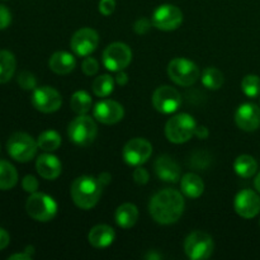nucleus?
Listing matches in <instances>:
<instances>
[{"label":"nucleus","mask_w":260,"mask_h":260,"mask_svg":"<svg viewBox=\"0 0 260 260\" xmlns=\"http://www.w3.org/2000/svg\"><path fill=\"white\" fill-rule=\"evenodd\" d=\"M38 144L32 136L24 132H15L7 142L8 154L19 162H28L37 154Z\"/></svg>","instance_id":"5"},{"label":"nucleus","mask_w":260,"mask_h":260,"mask_svg":"<svg viewBox=\"0 0 260 260\" xmlns=\"http://www.w3.org/2000/svg\"><path fill=\"white\" fill-rule=\"evenodd\" d=\"M48 66L51 70L58 75H68L75 69L76 60L71 53L65 52V51H58L55 52L50 57Z\"/></svg>","instance_id":"21"},{"label":"nucleus","mask_w":260,"mask_h":260,"mask_svg":"<svg viewBox=\"0 0 260 260\" xmlns=\"http://www.w3.org/2000/svg\"><path fill=\"white\" fill-rule=\"evenodd\" d=\"M132 60V51L126 43L114 42L103 52V65L107 70L118 73L126 69Z\"/></svg>","instance_id":"8"},{"label":"nucleus","mask_w":260,"mask_h":260,"mask_svg":"<svg viewBox=\"0 0 260 260\" xmlns=\"http://www.w3.org/2000/svg\"><path fill=\"white\" fill-rule=\"evenodd\" d=\"M151 154L152 145L147 140L140 139V137L129 140L124 145L123 151H122L124 161L131 167H140V165L145 164L150 159Z\"/></svg>","instance_id":"11"},{"label":"nucleus","mask_w":260,"mask_h":260,"mask_svg":"<svg viewBox=\"0 0 260 260\" xmlns=\"http://www.w3.org/2000/svg\"><path fill=\"white\" fill-rule=\"evenodd\" d=\"M116 9V0H101L99 2V12L108 17Z\"/></svg>","instance_id":"37"},{"label":"nucleus","mask_w":260,"mask_h":260,"mask_svg":"<svg viewBox=\"0 0 260 260\" xmlns=\"http://www.w3.org/2000/svg\"><path fill=\"white\" fill-rule=\"evenodd\" d=\"M183 13L178 7L172 4L160 5L152 14L151 23L160 30H174L182 24Z\"/></svg>","instance_id":"10"},{"label":"nucleus","mask_w":260,"mask_h":260,"mask_svg":"<svg viewBox=\"0 0 260 260\" xmlns=\"http://www.w3.org/2000/svg\"><path fill=\"white\" fill-rule=\"evenodd\" d=\"M254 187H255V189L258 190V193H260V173L256 175L255 179H254Z\"/></svg>","instance_id":"44"},{"label":"nucleus","mask_w":260,"mask_h":260,"mask_svg":"<svg viewBox=\"0 0 260 260\" xmlns=\"http://www.w3.org/2000/svg\"><path fill=\"white\" fill-rule=\"evenodd\" d=\"M17 182V169L7 160H0V190L12 189Z\"/></svg>","instance_id":"26"},{"label":"nucleus","mask_w":260,"mask_h":260,"mask_svg":"<svg viewBox=\"0 0 260 260\" xmlns=\"http://www.w3.org/2000/svg\"><path fill=\"white\" fill-rule=\"evenodd\" d=\"M180 104H182V96L179 91L169 85L159 86L152 94V106L160 113H174L178 111Z\"/></svg>","instance_id":"12"},{"label":"nucleus","mask_w":260,"mask_h":260,"mask_svg":"<svg viewBox=\"0 0 260 260\" xmlns=\"http://www.w3.org/2000/svg\"><path fill=\"white\" fill-rule=\"evenodd\" d=\"M116 239V233L108 225H96L89 231L88 240L91 246L96 249H104L111 245Z\"/></svg>","instance_id":"20"},{"label":"nucleus","mask_w":260,"mask_h":260,"mask_svg":"<svg viewBox=\"0 0 260 260\" xmlns=\"http://www.w3.org/2000/svg\"><path fill=\"white\" fill-rule=\"evenodd\" d=\"M196 127L197 123L190 114H177L165 124V136L173 144H184L194 136Z\"/></svg>","instance_id":"4"},{"label":"nucleus","mask_w":260,"mask_h":260,"mask_svg":"<svg viewBox=\"0 0 260 260\" xmlns=\"http://www.w3.org/2000/svg\"><path fill=\"white\" fill-rule=\"evenodd\" d=\"M139 220V210L132 203H123L116 211V222L122 229H131Z\"/></svg>","instance_id":"23"},{"label":"nucleus","mask_w":260,"mask_h":260,"mask_svg":"<svg viewBox=\"0 0 260 260\" xmlns=\"http://www.w3.org/2000/svg\"><path fill=\"white\" fill-rule=\"evenodd\" d=\"M102 188L103 185L99 183V180L94 177H84L76 178L71 185V198L74 203L81 210H91L95 207L99 198L102 196Z\"/></svg>","instance_id":"2"},{"label":"nucleus","mask_w":260,"mask_h":260,"mask_svg":"<svg viewBox=\"0 0 260 260\" xmlns=\"http://www.w3.org/2000/svg\"><path fill=\"white\" fill-rule=\"evenodd\" d=\"M17 68V60L10 51H0V84L8 83L13 78Z\"/></svg>","instance_id":"24"},{"label":"nucleus","mask_w":260,"mask_h":260,"mask_svg":"<svg viewBox=\"0 0 260 260\" xmlns=\"http://www.w3.org/2000/svg\"><path fill=\"white\" fill-rule=\"evenodd\" d=\"M151 24L152 23H150L147 19L141 18V19L137 20L136 24H135V30H136V33H139V35H145V33L150 29Z\"/></svg>","instance_id":"38"},{"label":"nucleus","mask_w":260,"mask_h":260,"mask_svg":"<svg viewBox=\"0 0 260 260\" xmlns=\"http://www.w3.org/2000/svg\"><path fill=\"white\" fill-rule=\"evenodd\" d=\"M98 180H99V183L103 185V187H106V185H108L109 183H111L112 177L109 173H101V175L98 177Z\"/></svg>","instance_id":"42"},{"label":"nucleus","mask_w":260,"mask_h":260,"mask_svg":"<svg viewBox=\"0 0 260 260\" xmlns=\"http://www.w3.org/2000/svg\"><path fill=\"white\" fill-rule=\"evenodd\" d=\"M98 127L93 118L81 114L70 122L68 128L69 139L79 146H88L95 140Z\"/></svg>","instance_id":"7"},{"label":"nucleus","mask_w":260,"mask_h":260,"mask_svg":"<svg viewBox=\"0 0 260 260\" xmlns=\"http://www.w3.org/2000/svg\"><path fill=\"white\" fill-rule=\"evenodd\" d=\"M12 23V13L5 5L0 4V30L8 28Z\"/></svg>","instance_id":"35"},{"label":"nucleus","mask_w":260,"mask_h":260,"mask_svg":"<svg viewBox=\"0 0 260 260\" xmlns=\"http://www.w3.org/2000/svg\"><path fill=\"white\" fill-rule=\"evenodd\" d=\"M32 104L37 111L42 113H53L60 109L62 98L56 89L51 86H40L33 91Z\"/></svg>","instance_id":"13"},{"label":"nucleus","mask_w":260,"mask_h":260,"mask_svg":"<svg viewBox=\"0 0 260 260\" xmlns=\"http://www.w3.org/2000/svg\"><path fill=\"white\" fill-rule=\"evenodd\" d=\"M38 149L43 150V151H55L60 147L61 145V136L53 129H47V131L42 132L37 139Z\"/></svg>","instance_id":"27"},{"label":"nucleus","mask_w":260,"mask_h":260,"mask_svg":"<svg viewBox=\"0 0 260 260\" xmlns=\"http://www.w3.org/2000/svg\"><path fill=\"white\" fill-rule=\"evenodd\" d=\"M99 45V35L91 28H81L71 37L70 47L76 56L86 57L96 50Z\"/></svg>","instance_id":"14"},{"label":"nucleus","mask_w":260,"mask_h":260,"mask_svg":"<svg viewBox=\"0 0 260 260\" xmlns=\"http://www.w3.org/2000/svg\"><path fill=\"white\" fill-rule=\"evenodd\" d=\"M114 84H116V80L111 75L104 74V75L98 76L93 81V93L99 98H106L113 91Z\"/></svg>","instance_id":"29"},{"label":"nucleus","mask_w":260,"mask_h":260,"mask_svg":"<svg viewBox=\"0 0 260 260\" xmlns=\"http://www.w3.org/2000/svg\"><path fill=\"white\" fill-rule=\"evenodd\" d=\"M208 135H210V132H208V128L205 126H197L194 129V136L198 137L200 140H206L208 137Z\"/></svg>","instance_id":"40"},{"label":"nucleus","mask_w":260,"mask_h":260,"mask_svg":"<svg viewBox=\"0 0 260 260\" xmlns=\"http://www.w3.org/2000/svg\"><path fill=\"white\" fill-rule=\"evenodd\" d=\"M9 241H10L9 234L7 233V230L0 228V250L7 248V246L9 245Z\"/></svg>","instance_id":"39"},{"label":"nucleus","mask_w":260,"mask_h":260,"mask_svg":"<svg viewBox=\"0 0 260 260\" xmlns=\"http://www.w3.org/2000/svg\"><path fill=\"white\" fill-rule=\"evenodd\" d=\"M61 169H62V165L55 155L42 154L38 156L36 161V170L43 179L55 180L61 174Z\"/></svg>","instance_id":"19"},{"label":"nucleus","mask_w":260,"mask_h":260,"mask_svg":"<svg viewBox=\"0 0 260 260\" xmlns=\"http://www.w3.org/2000/svg\"><path fill=\"white\" fill-rule=\"evenodd\" d=\"M235 122L243 131H255L260 127V108L254 103L241 104L235 113Z\"/></svg>","instance_id":"17"},{"label":"nucleus","mask_w":260,"mask_h":260,"mask_svg":"<svg viewBox=\"0 0 260 260\" xmlns=\"http://www.w3.org/2000/svg\"><path fill=\"white\" fill-rule=\"evenodd\" d=\"M0 150H2V146H0Z\"/></svg>","instance_id":"46"},{"label":"nucleus","mask_w":260,"mask_h":260,"mask_svg":"<svg viewBox=\"0 0 260 260\" xmlns=\"http://www.w3.org/2000/svg\"><path fill=\"white\" fill-rule=\"evenodd\" d=\"M180 189L185 197L194 200V198L202 196L203 190H205V183L197 174L188 173L180 178Z\"/></svg>","instance_id":"22"},{"label":"nucleus","mask_w":260,"mask_h":260,"mask_svg":"<svg viewBox=\"0 0 260 260\" xmlns=\"http://www.w3.org/2000/svg\"><path fill=\"white\" fill-rule=\"evenodd\" d=\"M184 251L192 260L208 259L213 253V240L203 231H194L184 241Z\"/></svg>","instance_id":"9"},{"label":"nucleus","mask_w":260,"mask_h":260,"mask_svg":"<svg viewBox=\"0 0 260 260\" xmlns=\"http://www.w3.org/2000/svg\"><path fill=\"white\" fill-rule=\"evenodd\" d=\"M114 80H116V83L118 84V85L124 86L127 83H128V76H127V74L123 73V70H122V71H118V74H117Z\"/></svg>","instance_id":"41"},{"label":"nucleus","mask_w":260,"mask_h":260,"mask_svg":"<svg viewBox=\"0 0 260 260\" xmlns=\"http://www.w3.org/2000/svg\"><path fill=\"white\" fill-rule=\"evenodd\" d=\"M134 180L139 185L146 184L149 182V172L146 169H144V168H141V165L136 167V169L134 172Z\"/></svg>","instance_id":"36"},{"label":"nucleus","mask_w":260,"mask_h":260,"mask_svg":"<svg viewBox=\"0 0 260 260\" xmlns=\"http://www.w3.org/2000/svg\"><path fill=\"white\" fill-rule=\"evenodd\" d=\"M241 90L249 98H256L260 94V78L258 75H246L241 81Z\"/></svg>","instance_id":"31"},{"label":"nucleus","mask_w":260,"mask_h":260,"mask_svg":"<svg viewBox=\"0 0 260 260\" xmlns=\"http://www.w3.org/2000/svg\"><path fill=\"white\" fill-rule=\"evenodd\" d=\"M91 103H93V102H91L90 95L84 90L75 91V93L73 94V96H71L70 101L71 108H73V111L75 112V113H78L79 116L88 113L91 108Z\"/></svg>","instance_id":"28"},{"label":"nucleus","mask_w":260,"mask_h":260,"mask_svg":"<svg viewBox=\"0 0 260 260\" xmlns=\"http://www.w3.org/2000/svg\"><path fill=\"white\" fill-rule=\"evenodd\" d=\"M25 253L28 254V255H30L32 256V254L35 253V249H33V246H27V248H25Z\"/></svg>","instance_id":"45"},{"label":"nucleus","mask_w":260,"mask_h":260,"mask_svg":"<svg viewBox=\"0 0 260 260\" xmlns=\"http://www.w3.org/2000/svg\"><path fill=\"white\" fill-rule=\"evenodd\" d=\"M93 116L96 121L103 124H116L123 118L124 109L118 102L103 99L95 104Z\"/></svg>","instance_id":"15"},{"label":"nucleus","mask_w":260,"mask_h":260,"mask_svg":"<svg viewBox=\"0 0 260 260\" xmlns=\"http://www.w3.org/2000/svg\"><path fill=\"white\" fill-rule=\"evenodd\" d=\"M234 170L241 178H251L258 170V162L250 155H240L234 161Z\"/></svg>","instance_id":"25"},{"label":"nucleus","mask_w":260,"mask_h":260,"mask_svg":"<svg viewBox=\"0 0 260 260\" xmlns=\"http://www.w3.org/2000/svg\"><path fill=\"white\" fill-rule=\"evenodd\" d=\"M18 84L24 90H33L37 86V80H36V76L32 73H29V71H22L19 74V76H18Z\"/></svg>","instance_id":"32"},{"label":"nucleus","mask_w":260,"mask_h":260,"mask_svg":"<svg viewBox=\"0 0 260 260\" xmlns=\"http://www.w3.org/2000/svg\"><path fill=\"white\" fill-rule=\"evenodd\" d=\"M155 173L162 182L177 183L180 179V168L174 160L168 155H161L154 164Z\"/></svg>","instance_id":"18"},{"label":"nucleus","mask_w":260,"mask_h":260,"mask_svg":"<svg viewBox=\"0 0 260 260\" xmlns=\"http://www.w3.org/2000/svg\"><path fill=\"white\" fill-rule=\"evenodd\" d=\"M25 211L33 220L40 222H48L57 215V203L51 196L35 192L25 202Z\"/></svg>","instance_id":"3"},{"label":"nucleus","mask_w":260,"mask_h":260,"mask_svg":"<svg viewBox=\"0 0 260 260\" xmlns=\"http://www.w3.org/2000/svg\"><path fill=\"white\" fill-rule=\"evenodd\" d=\"M30 258H32V256L28 255V254L24 251V253L13 254V255L9 256V260H18V259H20V260H30Z\"/></svg>","instance_id":"43"},{"label":"nucleus","mask_w":260,"mask_h":260,"mask_svg":"<svg viewBox=\"0 0 260 260\" xmlns=\"http://www.w3.org/2000/svg\"><path fill=\"white\" fill-rule=\"evenodd\" d=\"M236 213L243 218H254L260 212V197L251 189H244L236 194L234 201Z\"/></svg>","instance_id":"16"},{"label":"nucleus","mask_w":260,"mask_h":260,"mask_svg":"<svg viewBox=\"0 0 260 260\" xmlns=\"http://www.w3.org/2000/svg\"><path fill=\"white\" fill-rule=\"evenodd\" d=\"M184 198L175 189L157 192L150 200L149 211L151 217L160 225H172L182 217L184 212Z\"/></svg>","instance_id":"1"},{"label":"nucleus","mask_w":260,"mask_h":260,"mask_svg":"<svg viewBox=\"0 0 260 260\" xmlns=\"http://www.w3.org/2000/svg\"><path fill=\"white\" fill-rule=\"evenodd\" d=\"M81 70H83V73L88 76L95 75L99 70L98 61L94 57H86L85 60L83 61V63H81Z\"/></svg>","instance_id":"33"},{"label":"nucleus","mask_w":260,"mask_h":260,"mask_svg":"<svg viewBox=\"0 0 260 260\" xmlns=\"http://www.w3.org/2000/svg\"><path fill=\"white\" fill-rule=\"evenodd\" d=\"M202 84L207 89L217 90L223 84V74L216 68H206L202 71Z\"/></svg>","instance_id":"30"},{"label":"nucleus","mask_w":260,"mask_h":260,"mask_svg":"<svg viewBox=\"0 0 260 260\" xmlns=\"http://www.w3.org/2000/svg\"><path fill=\"white\" fill-rule=\"evenodd\" d=\"M38 185L40 184H38L37 178L33 177V175H25V177L23 178L22 187L27 193H30V194H32V193L37 192Z\"/></svg>","instance_id":"34"},{"label":"nucleus","mask_w":260,"mask_h":260,"mask_svg":"<svg viewBox=\"0 0 260 260\" xmlns=\"http://www.w3.org/2000/svg\"><path fill=\"white\" fill-rule=\"evenodd\" d=\"M168 75L170 80L180 86H190L198 80L201 71L193 61L184 57L173 58L168 65Z\"/></svg>","instance_id":"6"}]
</instances>
